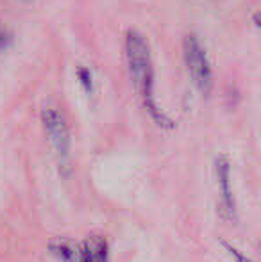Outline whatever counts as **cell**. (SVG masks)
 <instances>
[{
	"mask_svg": "<svg viewBox=\"0 0 261 262\" xmlns=\"http://www.w3.org/2000/svg\"><path fill=\"white\" fill-rule=\"evenodd\" d=\"M183 55L193 84L202 95H209L213 88V73L208 54L195 34H186L183 39Z\"/></svg>",
	"mask_w": 261,
	"mask_h": 262,
	"instance_id": "obj_1",
	"label": "cell"
},
{
	"mask_svg": "<svg viewBox=\"0 0 261 262\" xmlns=\"http://www.w3.org/2000/svg\"><path fill=\"white\" fill-rule=\"evenodd\" d=\"M126 57L131 72V79L138 90L149 79H154L149 43L138 31H132V29L126 34Z\"/></svg>",
	"mask_w": 261,
	"mask_h": 262,
	"instance_id": "obj_2",
	"label": "cell"
},
{
	"mask_svg": "<svg viewBox=\"0 0 261 262\" xmlns=\"http://www.w3.org/2000/svg\"><path fill=\"white\" fill-rule=\"evenodd\" d=\"M42 123L45 128L47 136H49L50 143H52L56 156L59 159L61 168H68L70 161V132L68 125H66L63 114L54 107L43 109L42 113Z\"/></svg>",
	"mask_w": 261,
	"mask_h": 262,
	"instance_id": "obj_3",
	"label": "cell"
},
{
	"mask_svg": "<svg viewBox=\"0 0 261 262\" xmlns=\"http://www.w3.org/2000/svg\"><path fill=\"white\" fill-rule=\"evenodd\" d=\"M216 179L222 193V210L227 220H236V204H234L233 189H231V164L226 156L216 157Z\"/></svg>",
	"mask_w": 261,
	"mask_h": 262,
	"instance_id": "obj_4",
	"label": "cell"
},
{
	"mask_svg": "<svg viewBox=\"0 0 261 262\" xmlns=\"http://www.w3.org/2000/svg\"><path fill=\"white\" fill-rule=\"evenodd\" d=\"M81 262H108V243L98 235H91L81 246Z\"/></svg>",
	"mask_w": 261,
	"mask_h": 262,
	"instance_id": "obj_5",
	"label": "cell"
},
{
	"mask_svg": "<svg viewBox=\"0 0 261 262\" xmlns=\"http://www.w3.org/2000/svg\"><path fill=\"white\" fill-rule=\"evenodd\" d=\"M52 253L63 262H81V246H77L73 241L65 237H59L50 243Z\"/></svg>",
	"mask_w": 261,
	"mask_h": 262,
	"instance_id": "obj_6",
	"label": "cell"
},
{
	"mask_svg": "<svg viewBox=\"0 0 261 262\" xmlns=\"http://www.w3.org/2000/svg\"><path fill=\"white\" fill-rule=\"evenodd\" d=\"M77 77H79L81 84H83L84 90L90 93L91 90H93V79H91V72L88 68H79V72H77Z\"/></svg>",
	"mask_w": 261,
	"mask_h": 262,
	"instance_id": "obj_7",
	"label": "cell"
},
{
	"mask_svg": "<svg viewBox=\"0 0 261 262\" xmlns=\"http://www.w3.org/2000/svg\"><path fill=\"white\" fill-rule=\"evenodd\" d=\"M220 245H222L224 248H226L227 252H229V255L233 257V259L236 260V262H252L251 259H247V257H245L244 253H240V250H236V248H234V246H231L229 243H226V241H220Z\"/></svg>",
	"mask_w": 261,
	"mask_h": 262,
	"instance_id": "obj_8",
	"label": "cell"
},
{
	"mask_svg": "<svg viewBox=\"0 0 261 262\" xmlns=\"http://www.w3.org/2000/svg\"><path fill=\"white\" fill-rule=\"evenodd\" d=\"M4 43H6V36L0 32V45H4Z\"/></svg>",
	"mask_w": 261,
	"mask_h": 262,
	"instance_id": "obj_9",
	"label": "cell"
}]
</instances>
